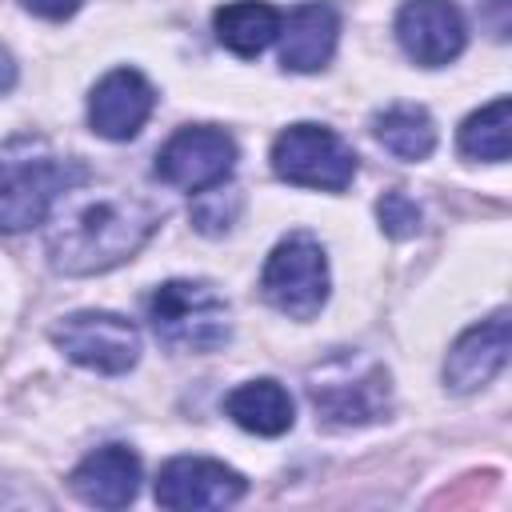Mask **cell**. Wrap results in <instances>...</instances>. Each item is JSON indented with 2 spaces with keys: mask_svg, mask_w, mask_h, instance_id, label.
<instances>
[{
  "mask_svg": "<svg viewBox=\"0 0 512 512\" xmlns=\"http://www.w3.org/2000/svg\"><path fill=\"white\" fill-rule=\"evenodd\" d=\"M140 460L124 444H104L88 452L72 472V492L92 508H124L136 500Z\"/></svg>",
  "mask_w": 512,
  "mask_h": 512,
  "instance_id": "cell-13",
  "label": "cell"
},
{
  "mask_svg": "<svg viewBox=\"0 0 512 512\" xmlns=\"http://www.w3.org/2000/svg\"><path fill=\"white\" fill-rule=\"evenodd\" d=\"M260 292L276 312L292 320H312L328 300V256L320 240L308 232L284 236L264 260Z\"/></svg>",
  "mask_w": 512,
  "mask_h": 512,
  "instance_id": "cell-5",
  "label": "cell"
},
{
  "mask_svg": "<svg viewBox=\"0 0 512 512\" xmlns=\"http://www.w3.org/2000/svg\"><path fill=\"white\" fill-rule=\"evenodd\" d=\"M460 152L468 160H488V164L508 160V96H496L460 124Z\"/></svg>",
  "mask_w": 512,
  "mask_h": 512,
  "instance_id": "cell-18",
  "label": "cell"
},
{
  "mask_svg": "<svg viewBox=\"0 0 512 512\" xmlns=\"http://www.w3.org/2000/svg\"><path fill=\"white\" fill-rule=\"evenodd\" d=\"M28 12H36V16H44V20H64V16H72L84 0H20Z\"/></svg>",
  "mask_w": 512,
  "mask_h": 512,
  "instance_id": "cell-21",
  "label": "cell"
},
{
  "mask_svg": "<svg viewBox=\"0 0 512 512\" xmlns=\"http://www.w3.org/2000/svg\"><path fill=\"white\" fill-rule=\"evenodd\" d=\"M272 168L296 188L344 192L356 176V152L324 124H292L272 144Z\"/></svg>",
  "mask_w": 512,
  "mask_h": 512,
  "instance_id": "cell-6",
  "label": "cell"
},
{
  "mask_svg": "<svg viewBox=\"0 0 512 512\" xmlns=\"http://www.w3.org/2000/svg\"><path fill=\"white\" fill-rule=\"evenodd\" d=\"M16 84V64L8 56V48H0V92H8Z\"/></svg>",
  "mask_w": 512,
  "mask_h": 512,
  "instance_id": "cell-22",
  "label": "cell"
},
{
  "mask_svg": "<svg viewBox=\"0 0 512 512\" xmlns=\"http://www.w3.org/2000/svg\"><path fill=\"white\" fill-rule=\"evenodd\" d=\"M372 136L396 160H428L436 148V124L420 104H392L372 116Z\"/></svg>",
  "mask_w": 512,
  "mask_h": 512,
  "instance_id": "cell-17",
  "label": "cell"
},
{
  "mask_svg": "<svg viewBox=\"0 0 512 512\" xmlns=\"http://www.w3.org/2000/svg\"><path fill=\"white\" fill-rule=\"evenodd\" d=\"M160 208L132 192H64L48 228V260L64 276H92L132 260L160 228Z\"/></svg>",
  "mask_w": 512,
  "mask_h": 512,
  "instance_id": "cell-1",
  "label": "cell"
},
{
  "mask_svg": "<svg viewBox=\"0 0 512 512\" xmlns=\"http://www.w3.org/2000/svg\"><path fill=\"white\" fill-rule=\"evenodd\" d=\"M236 212H240V192H236V188L216 184V188L196 192L192 224H196L200 232H208V236H220V232H228V228H232Z\"/></svg>",
  "mask_w": 512,
  "mask_h": 512,
  "instance_id": "cell-19",
  "label": "cell"
},
{
  "mask_svg": "<svg viewBox=\"0 0 512 512\" xmlns=\"http://www.w3.org/2000/svg\"><path fill=\"white\" fill-rule=\"evenodd\" d=\"M84 164L64 160L44 136L0 144V232H28L48 220L56 200L84 184Z\"/></svg>",
  "mask_w": 512,
  "mask_h": 512,
  "instance_id": "cell-2",
  "label": "cell"
},
{
  "mask_svg": "<svg viewBox=\"0 0 512 512\" xmlns=\"http://www.w3.org/2000/svg\"><path fill=\"white\" fill-rule=\"evenodd\" d=\"M508 360V312H496L480 324H472L444 360V384L452 392H476L484 388Z\"/></svg>",
  "mask_w": 512,
  "mask_h": 512,
  "instance_id": "cell-12",
  "label": "cell"
},
{
  "mask_svg": "<svg viewBox=\"0 0 512 512\" xmlns=\"http://www.w3.org/2000/svg\"><path fill=\"white\" fill-rule=\"evenodd\" d=\"M376 216H380V228L396 240H408L420 232V204L404 192H384L376 200Z\"/></svg>",
  "mask_w": 512,
  "mask_h": 512,
  "instance_id": "cell-20",
  "label": "cell"
},
{
  "mask_svg": "<svg viewBox=\"0 0 512 512\" xmlns=\"http://www.w3.org/2000/svg\"><path fill=\"white\" fill-rule=\"evenodd\" d=\"M244 476L208 456H176L156 476V504L172 512L188 508H228L244 496Z\"/></svg>",
  "mask_w": 512,
  "mask_h": 512,
  "instance_id": "cell-9",
  "label": "cell"
},
{
  "mask_svg": "<svg viewBox=\"0 0 512 512\" xmlns=\"http://www.w3.org/2000/svg\"><path fill=\"white\" fill-rule=\"evenodd\" d=\"M156 108L152 84L136 68H112L88 96V124L104 140H132Z\"/></svg>",
  "mask_w": 512,
  "mask_h": 512,
  "instance_id": "cell-11",
  "label": "cell"
},
{
  "mask_svg": "<svg viewBox=\"0 0 512 512\" xmlns=\"http://www.w3.org/2000/svg\"><path fill=\"white\" fill-rule=\"evenodd\" d=\"M340 36V16L332 4H300L288 20H280V64L292 72H320Z\"/></svg>",
  "mask_w": 512,
  "mask_h": 512,
  "instance_id": "cell-14",
  "label": "cell"
},
{
  "mask_svg": "<svg viewBox=\"0 0 512 512\" xmlns=\"http://www.w3.org/2000/svg\"><path fill=\"white\" fill-rule=\"evenodd\" d=\"M308 400L328 424H376L392 408V376L368 352H332L308 372Z\"/></svg>",
  "mask_w": 512,
  "mask_h": 512,
  "instance_id": "cell-3",
  "label": "cell"
},
{
  "mask_svg": "<svg viewBox=\"0 0 512 512\" xmlns=\"http://www.w3.org/2000/svg\"><path fill=\"white\" fill-rule=\"evenodd\" d=\"M232 168H236V140L212 124H188L156 152V176L168 188H180L192 196L224 184Z\"/></svg>",
  "mask_w": 512,
  "mask_h": 512,
  "instance_id": "cell-8",
  "label": "cell"
},
{
  "mask_svg": "<svg viewBox=\"0 0 512 512\" xmlns=\"http://www.w3.org/2000/svg\"><path fill=\"white\" fill-rule=\"evenodd\" d=\"M224 412L244 432H256V436H284L292 428V420H296L292 396L276 380H248V384H240L236 392H228Z\"/></svg>",
  "mask_w": 512,
  "mask_h": 512,
  "instance_id": "cell-15",
  "label": "cell"
},
{
  "mask_svg": "<svg viewBox=\"0 0 512 512\" xmlns=\"http://www.w3.org/2000/svg\"><path fill=\"white\" fill-rule=\"evenodd\" d=\"M396 40L420 68H444L464 52L468 28L452 0H408L396 16Z\"/></svg>",
  "mask_w": 512,
  "mask_h": 512,
  "instance_id": "cell-10",
  "label": "cell"
},
{
  "mask_svg": "<svg viewBox=\"0 0 512 512\" xmlns=\"http://www.w3.org/2000/svg\"><path fill=\"white\" fill-rule=\"evenodd\" d=\"M216 40L236 56H260L280 36V12L264 0H236L212 16Z\"/></svg>",
  "mask_w": 512,
  "mask_h": 512,
  "instance_id": "cell-16",
  "label": "cell"
},
{
  "mask_svg": "<svg viewBox=\"0 0 512 512\" xmlns=\"http://www.w3.org/2000/svg\"><path fill=\"white\" fill-rule=\"evenodd\" d=\"M152 332L176 352H216L228 344V304L200 280H164L148 296Z\"/></svg>",
  "mask_w": 512,
  "mask_h": 512,
  "instance_id": "cell-4",
  "label": "cell"
},
{
  "mask_svg": "<svg viewBox=\"0 0 512 512\" xmlns=\"http://www.w3.org/2000/svg\"><path fill=\"white\" fill-rule=\"evenodd\" d=\"M52 344L80 368L120 376L140 360V332L116 312H72L52 328Z\"/></svg>",
  "mask_w": 512,
  "mask_h": 512,
  "instance_id": "cell-7",
  "label": "cell"
}]
</instances>
